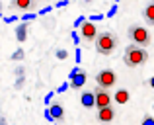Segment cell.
Segmentation results:
<instances>
[{"label": "cell", "instance_id": "obj_1", "mask_svg": "<svg viewBox=\"0 0 154 125\" xmlns=\"http://www.w3.org/2000/svg\"><path fill=\"white\" fill-rule=\"evenodd\" d=\"M119 47V39H117V35L113 33V31L105 30L102 33H98V37H96V51H98L100 55H111L113 51Z\"/></svg>", "mask_w": 154, "mask_h": 125}, {"label": "cell", "instance_id": "obj_2", "mask_svg": "<svg viewBox=\"0 0 154 125\" xmlns=\"http://www.w3.org/2000/svg\"><path fill=\"white\" fill-rule=\"evenodd\" d=\"M148 59V53L144 47H139L135 43H131L129 47H125V53H123V63L127 67H139V64H144Z\"/></svg>", "mask_w": 154, "mask_h": 125}, {"label": "cell", "instance_id": "obj_3", "mask_svg": "<svg viewBox=\"0 0 154 125\" xmlns=\"http://www.w3.org/2000/svg\"><path fill=\"white\" fill-rule=\"evenodd\" d=\"M127 35H129V39L139 47H148L150 45V31H148L146 27H143V26H131L129 31H127Z\"/></svg>", "mask_w": 154, "mask_h": 125}, {"label": "cell", "instance_id": "obj_4", "mask_svg": "<svg viewBox=\"0 0 154 125\" xmlns=\"http://www.w3.org/2000/svg\"><path fill=\"white\" fill-rule=\"evenodd\" d=\"M96 80H98V86L102 88H113L117 82V74L111 70V68H103V70H100L98 74H96Z\"/></svg>", "mask_w": 154, "mask_h": 125}, {"label": "cell", "instance_id": "obj_5", "mask_svg": "<svg viewBox=\"0 0 154 125\" xmlns=\"http://www.w3.org/2000/svg\"><path fill=\"white\" fill-rule=\"evenodd\" d=\"M68 78H70V88H74V90H78V88H82L84 84H86L88 76L84 70H80L78 67H74L70 72H68Z\"/></svg>", "mask_w": 154, "mask_h": 125}, {"label": "cell", "instance_id": "obj_6", "mask_svg": "<svg viewBox=\"0 0 154 125\" xmlns=\"http://www.w3.org/2000/svg\"><path fill=\"white\" fill-rule=\"evenodd\" d=\"M94 94H96V108H105V106H111V94H109V90L107 88H102V86H98L94 90Z\"/></svg>", "mask_w": 154, "mask_h": 125}, {"label": "cell", "instance_id": "obj_7", "mask_svg": "<svg viewBox=\"0 0 154 125\" xmlns=\"http://www.w3.org/2000/svg\"><path fill=\"white\" fill-rule=\"evenodd\" d=\"M80 37L86 39V41H96V37H98V27H96V23L86 20V22L80 26Z\"/></svg>", "mask_w": 154, "mask_h": 125}, {"label": "cell", "instance_id": "obj_8", "mask_svg": "<svg viewBox=\"0 0 154 125\" xmlns=\"http://www.w3.org/2000/svg\"><path fill=\"white\" fill-rule=\"evenodd\" d=\"M115 119V110L111 106H105V108H100L98 110V121L102 123H111Z\"/></svg>", "mask_w": 154, "mask_h": 125}, {"label": "cell", "instance_id": "obj_9", "mask_svg": "<svg viewBox=\"0 0 154 125\" xmlns=\"http://www.w3.org/2000/svg\"><path fill=\"white\" fill-rule=\"evenodd\" d=\"M80 104H82L84 108H94L96 106V94L90 92V90L82 92V94H80Z\"/></svg>", "mask_w": 154, "mask_h": 125}, {"label": "cell", "instance_id": "obj_10", "mask_svg": "<svg viewBox=\"0 0 154 125\" xmlns=\"http://www.w3.org/2000/svg\"><path fill=\"white\" fill-rule=\"evenodd\" d=\"M49 111H51V115H53V119H55V121H63V119H64V110H63V106H60V104H51V106H49Z\"/></svg>", "mask_w": 154, "mask_h": 125}, {"label": "cell", "instance_id": "obj_11", "mask_svg": "<svg viewBox=\"0 0 154 125\" xmlns=\"http://www.w3.org/2000/svg\"><path fill=\"white\" fill-rule=\"evenodd\" d=\"M143 18L146 20V23L154 26V0H150V2L144 6V10H143Z\"/></svg>", "mask_w": 154, "mask_h": 125}, {"label": "cell", "instance_id": "obj_12", "mask_svg": "<svg viewBox=\"0 0 154 125\" xmlns=\"http://www.w3.org/2000/svg\"><path fill=\"white\" fill-rule=\"evenodd\" d=\"M16 39H18L20 43H23L27 39V22H22L16 27Z\"/></svg>", "mask_w": 154, "mask_h": 125}, {"label": "cell", "instance_id": "obj_13", "mask_svg": "<svg viewBox=\"0 0 154 125\" xmlns=\"http://www.w3.org/2000/svg\"><path fill=\"white\" fill-rule=\"evenodd\" d=\"M35 2H37V0H14L12 6L18 8V10H31V8L35 6Z\"/></svg>", "mask_w": 154, "mask_h": 125}, {"label": "cell", "instance_id": "obj_14", "mask_svg": "<svg viewBox=\"0 0 154 125\" xmlns=\"http://www.w3.org/2000/svg\"><path fill=\"white\" fill-rule=\"evenodd\" d=\"M113 100H115L117 104H121V106H123V104H127V102H129V92L125 90V88H121V90H117V92H115Z\"/></svg>", "mask_w": 154, "mask_h": 125}, {"label": "cell", "instance_id": "obj_15", "mask_svg": "<svg viewBox=\"0 0 154 125\" xmlns=\"http://www.w3.org/2000/svg\"><path fill=\"white\" fill-rule=\"evenodd\" d=\"M23 59V49H18L12 53V61H22Z\"/></svg>", "mask_w": 154, "mask_h": 125}, {"label": "cell", "instance_id": "obj_16", "mask_svg": "<svg viewBox=\"0 0 154 125\" xmlns=\"http://www.w3.org/2000/svg\"><path fill=\"white\" fill-rule=\"evenodd\" d=\"M23 84H26V76H18V78H16V84H14V86L20 90V88H23Z\"/></svg>", "mask_w": 154, "mask_h": 125}, {"label": "cell", "instance_id": "obj_17", "mask_svg": "<svg viewBox=\"0 0 154 125\" xmlns=\"http://www.w3.org/2000/svg\"><path fill=\"white\" fill-rule=\"evenodd\" d=\"M140 125H154V117H152V115H144L143 121H140Z\"/></svg>", "mask_w": 154, "mask_h": 125}, {"label": "cell", "instance_id": "obj_18", "mask_svg": "<svg viewBox=\"0 0 154 125\" xmlns=\"http://www.w3.org/2000/svg\"><path fill=\"white\" fill-rule=\"evenodd\" d=\"M66 57H68L66 49H59V51H57V59H60V61H64Z\"/></svg>", "mask_w": 154, "mask_h": 125}, {"label": "cell", "instance_id": "obj_19", "mask_svg": "<svg viewBox=\"0 0 154 125\" xmlns=\"http://www.w3.org/2000/svg\"><path fill=\"white\" fill-rule=\"evenodd\" d=\"M115 14H117V4H113V6L109 8V12H107V14H105V18H113V16H115Z\"/></svg>", "mask_w": 154, "mask_h": 125}, {"label": "cell", "instance_id": "obj_20", "mask_svg": "<svg viewBox=\"0 0 154 125\" xmlns=\"http://www.w3.org/2000/svg\"><path fill=\"white\" fill-rule=\"evenodd\" d=\"M68 88H70V82H63V84L59 86V94H63V92H66Z\"/></svg>", "mask_w": 154, "mask_h": 125}, {"label": "cell", "instance_id": "obj_21", "mask_svg": "<svg viewBox=\"0 0 154 125\" xmlns=\"http://www.w3.org/2000/svg\"><path fill=\"white\" fill-rule=\"evenodd\" d=\"M43 115H45V119H47L49 123H53V121H55V119H53V115H51V111H49V108H47V110L43 111Z\"/></svg>", "mask_w": 154, "mask_h": 125}, {"label": "cell", "instance_id": "obj_22", "mask_svg": "<svg viewBox=\"0 0 154 125\" xmlns=\"http://www.w3.org/2000/svg\"><path fill=\"white\" fill-rule=\"evenodd\" d=\"M84 22H86V18H84V16H80V18H76V22H74V27H80V26H82Z\"/></svg>", "mask_w": 154, "mask_h": 125}, {"label": "cell", "instance_id": "obj_23", "mask_svg": "<svg viewBox=\"0 0 154 125\" xmlns=\"http://www.w3.org/2000/svg\"><path fill=\"white\" fill-rule=\"evenodd\" d=\"M16 76H26V68L18 67V68H16Z\"/></svg>", "mask_w": 154, "mask_h": 125}, {"label": "cell", "instance_id": "obj_24", "mask_svg": "<svg viewBox=\"0 0 154 125\" xmlns=\"http://www.w3.org/2000/svg\"><path fill=\"white\" fill-rule=\"evenodd\" d=\"M35 18H37L35 14H26V16H22V20H23V22H29V20H35Z\"/></svg>", "mask_w": 154, "mask_h": 125}, {"label": "cell", "instance_id": "obj_25", "mask_svg": "<svg viewBox=\"0 0 154 125\" xmlns=\"http://www.w3.org/2000/svg\"><path fill=\"white\" fill-rule=\"evenodd\" d=\"M72 41H74V45H78V41H80V35H78V31H72Z\"/></svg>", "mask_w": 154, "mask_h": 125}, {"label": "cell", "instance_id": "obj_26", "mask_svg": "<svg viewBox=\"0 0 154 125\" xmlns=\"http://www.w3.org/2000/svg\"><path fill=\"white\" fill-rule=\"evenodd\" d=\"M16 20H18V16H8V18H4V22L6 23H14Z\"/></svg>", "mask_w": 154, "mask_h": 125}, {"label": "cell", "instance_id": "obj_27", "mask_svg": "<svg viewBox=\"0 0 154 125\" xmlns=\"http://www.w3.org/2000/svg\"><path fill=\"white\" fill-rule=\"evenodd\" d=\"M105 16H100V14H96V16H90V22H98V20H103Z\"/></svg>", "mask_w": 154, "mask_h": 125}, {"label": "cell", "instance_id": "obj_28", "mask_svg": "<svg viewBox=\"0 0 154 125\" xmlns=\"http://www.w3.org/2000/svg\"><path fill=\"white\" fill-rule=\"evenodd\" d=\"M53 10V8H49V6H47V8H43V10L41 12H39V16H45V14H49V12Z\"/></svg>", "mask_w": 154, "mask_h": 125}, {"label": "cell", "instance_id": "obj_29", "mask_svg": "<svg viewBox=\"0 0 154 125\" xmlns=\"http://www.w3.org/2000/svg\"><path fill=\"white\" fill-rule=\"evenodd\" d=\"M68 4V0H60V2H57V8H64Z\"/></svg>", "mask_w": 154, "mask_h": 125}, {"label": "cell", "instance_id": "obj_30", "mask_svg": "<svg viewBox=\"0 0 154 125\" xmlns=\"http://www.w3.org/2000/svg\"><path fill=\"white\" fill-rule=\"evenodd\" d=\"M51 100H53V92H51V94H47V96H45V104H47V106L51 104Z\"/></svg>", "mask_w": 154, "mask_h": 125}, {"label": "cell", "instance_id": "obj_31", "mask_svg": "<svg viewBox=\"0 0 154 125\" xmlns=\"http://www.w3.org/2000/svg\"><path fill=\"white\" fill-rule=\"evenodd\" d=\"M80 59H82V53H80V49H76V63H80Z\"/></svg>", "mask_w": 154, "mask_h": 125}, {"label": "cell", "instance_id": "obj_32", "mask_svg": "<svg viewBox=\"0 0 154 125\" xmlns=\"http://www.w3.org/2000/svg\"><path fill=\"white\" fill-rule=\"evenodd\" d=\"M0 125H8V121H6V117H4V115H0Z\"/></svg>", "mask_w": 154, "mask_h": 125}, {"label": "cell", "instance_id": "obj_33", "mask_svg": "<svg viewBox=\"0 0 154 125\" xmlns=\"http://www.w3.org/2000/svg\"><path fill=\"white\" fill-rule=\"evenodd\" d=\"M148 84H150V88H154V76H152L150 80H148Z\"/></svg>", "mask_w": 154, "mask_h": 125}, {"label": "cell", "instance_id": "obj_34", "mask_svg": "<svg viewBox=\"0 0 154 125\" xmlns=\"http://www.w3.org/2000/svg\"><path fill=\"white\" fill-rule=\"evenodd\" d=\"M0 18H4V16H2V10H0Z\"/></svg>", "mask_w": 154, "mask_h": 125}, {"label": "cell", "instance_id": "obj_35", "mask_svg": "<svg viewBox=\"0 0 154 125\" xmlns=\"http://www.w3.org/2000/svg\"><path fill=\"white\" fill-rule=\"evenodd\" d=\"M86 2H92V0H86Z\"/></svg>", "mask_w": 154, "mask_h": 125}, {"label": "cell", "instance_id": "obj_36", "mask_svg": "<svg viewBox=\"0 0 154 125\" xmlns=\"http://www.w3.org/2000/svg\"><path fill=\"white\" fill-rule=\"evenodd\" d=\"M115 2H119V0H115Z\"/></svg>", "mask_w": 154, "mask_h": 125}, {"label": "cell", "instance_id": "obj_37", "mask_svg": "<svg viewBox=\"0 0 154 125\" xmlns=\"http://www.w3.org/2000/svg\"><path fill=\"white\" fill-rule=\"evenodd\" d=\"M152 110H154V108H152Z\"/></svg>", "mask_w": 154, "mask_h": 125}]
</instances>
